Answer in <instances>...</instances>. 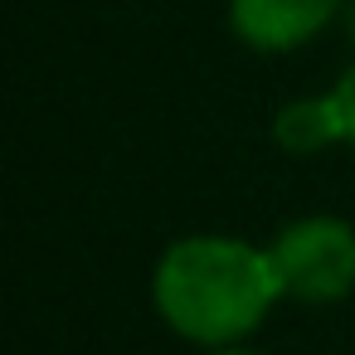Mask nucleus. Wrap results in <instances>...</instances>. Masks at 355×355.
Here are the masks:
<instances>
[{"instance_id":"obj_1","label":"nucleus","mask_w":355,"mask_h":355,"mask_svg":"<svg viewBox=\"0 0 355 355\" xmlns=\"http://www.w3.org/2000/svg\"><path fill=\"white\" fill-rule=\"evenodd\" d=\"M277 297L282 282L272 253L243 239L195 234L171 243L166 258L156 263V311L175 336L200 345L243 340L248 331L263 326Z\"/></svg>"},{"instance_id":"obj_2","label":"nucleus","mask_w":355,"mask_h":355,"mask_svg":"<svg viewBox=\"0 0 355 355\" xmlns=\"http://www.w3.org/2000/svg\"><path fill=\"white\" fill-rule=\"evenodd\" d=\"M282 297L297 302H340L355 287V234L340 219H297L268 248Z\"/></svg>"},{"instance_id":"obj_3","label":"nucleus","mask_w":355,"mask_h":355,"mask_svg":"<svg viewBox=\"0 0 355 355\" xmlns=\"http://www.w3.org/2000/svg\"><path fill=\"white\" fill-rule=\"evenodd\" d=\"M340 10V0H234L229 25L248 49L282 54L321 35Z\"/></svg>"},{"instance_id":"obj_4","label":"nucleus","mask_w":355,"mask_h":355,"mask_svg":"<svg viewBox=\"0 0 355 355\" xmlns=\"http://www.w3.org/2000/svg\"><path fill=\"white\" fill-rule=\"evenodd\" d=\"M272 137H277V146H287V151H321V146H331V141H345L331 93H326V98L287 103V107L277 112V122H272Z\"/></svg>"},{"instance_id":"obj_5","label":"nucleus","mask_w":355,"mask_h":355,"mask_svg":"<svg viewBox=\"0 0 355 355\" xmlns=\"http://www.w3.org/2000/svg\"><path fill=\"white\" fill-rule=\"evenodd\" d=\"M331 103H336V117H340V137L355 146V64L340 73V83L331 88Z\"/></svg>"},{"instance_id":"obj_6","label":"nucleus","mask_w":355,"mask_h":355,"mask_svg":"<svg viewBox=\"0 0 355 355\" xmlns=\"http://www.w3.org/2000/svg\"><path fill=\"white\" fill-rule=\"evenodd\" d=\"M214 355H253V350H234V345H214Z\"/></svg>"}]
</instances>
